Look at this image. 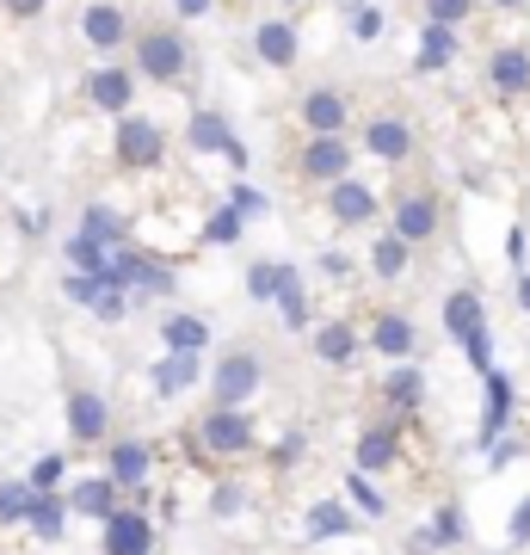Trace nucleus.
<instances>
[{
  "label": "nucleus",
  "instance_id": "bf43d9fd",
  "mask_svg": "<svg viewBox=\"0 0 530 555\" xmlns=\"http://www.w3.org/2000/svg\"><path fill=\"white\" fill-rule=\"evenodd\" d=\"M277 7H296V0H277Z\"/></svg>",
  "mask_w": 530,
  "mask_h": 555
},
{
  "label": "nucleus",
  "instance_id": "de8ad7c7",
  "mask_svg": "<svg viewBox=\"0 0 530 555\" xmlns=\"http://www.w3.org/2000/svg\"><path fill=\"white\" fill-rule=\"evenodd\" d=\"M173 291H179V272L167 266V259H148V278H142L137 297H173Z\"/></svg>",
  "mask_w": 530,
  "mask_h": 555
},
{
  "label": "nucleus",
  "instance_id": "49530a36",
  "mask_svg": "<svg viewBox=\"0 0 530 555\" xmlns=\"http://www.w3.org/2000/svg\"><path fill=\"white\" fill-rule=\"evenodd\" d=\"M62 302L93 309V302H99V278H93V272H68V278H62Z\"/></svg>",
  "mask_w": 530,
  "mask_h": 555
},
{
  "label": "nucleus",
  "instance_id": "a211bd4d",
  "mask_svg": "<svg viewBox=\"0 0 530 555\" xmlns=\"http://www.w3.org/2000/svg\"><path fill=\"white\" fill-rule=\"evenodd\" d=\"M62 506H68V518L105 525V518L124 506V494H118V488H112L105 476H68V488H62Z\"/></svg>",
  "mask_w": 530,
  "mask_h": 555
},
{
  "label": "nucleus",
  "instance_id": "9d476101",
  "mask_svg": "<svg viewBox=\"0 0 530 555\" xmlns=\"http://www.w3.org/2000/svg\"><path fill=\"white\" fill-rule=\"evenodd\" d=\"M463 543H469V506H463V500L432 506V518L408 537L413 555H451V550H463Z\"/></svg>",
  "mask_w": 530,
  "mask_h": 555
},
{
  "label": "nucleus",
  "instance_id": "2f4dec72",
  "mask_svg": "<svg viewBox=\"0 0 530 555\" xmlns=\"http://www.w3.org/2000/svg\"><path fill=\"white\" fill-rule=\"evenodd\" d=\"M296 278H302V272H296L290 259H254V266H247V297H254V302H277Z\"/></svg>",
  "mask_w": 530,
  "mask_h": 555
},
{
  "label": "nucleus",
  "instance_id": "13d9d810",
  "mask_svg": "<svg viewBox=\"0 0 530 555\" xmlns=\"http://www.w3.org/2000/svg\"><path fill=\"white\" fill-rule=\"evenodd\" d=\"M488 7H500V13H512V7H530V0H488Z\"/></svg>",
  "mask_w": 530,
  "mask_h": 555
},
{
  "label": "nucleus",
  "instance_id": "b1692460",
  "mask_svg": "<svg viewBox=\"0 0 530 555\" xmlns=\"http://www.w3.org/2000/svg\"><path fill=\"white\" fill-rule=\"evenodd\" d=\"M389 235L401 241V247H426V241L438 235V198L432 192H408V198L395 204Z\"/></svg>",
  "mask_w": 530,
  "mask_h": 555
},
{
  "label": "nucleus",
  "instance_id": "c9c22d12",
  "mask_svg": "<svg viewBox=\"0 0 530 555\" xmlns=\"http://www.w3.org/2000/svg\"><path fill=\"white\" fill-rule=\"evenodd\" d=\"M272 309H277V321H284V334H309V327H314V309H309V278H296V284L272 302Z\"/></svg>",
  "mask_w": 530,
  "mask_h": 555
},
{
  "label": "nucleus",
  "instance_id": "2eb2a0df",
  "mask_svg": "<svg viewBox=\"0 0 530 555\" xmlns=\"http://www.w3.org/2000/svg\"><path fill=\"white\" fill-rule=\"evenodd\" d=\"M352 142L346 137H309L302 142V155H296V173L309 179V185H334V179L352 173Z\"/></svg>",
  "mask_w": 530,
  "mask_h": 555
},
{
  "label": "nucleus",
  "instance_id": "7ed1b4c3",
  "mask_svg": "<svg viewBox=\"0 0 530 555\" xmlns=\"http://www.w3.org/2000/svg\"><path fill=\"white\" fill-rule=\"evenodd\" d=\"M137 38V62H130V75L137 80H155V87H179L185 68H192V43L185 31L173 25H155V31H130Z\"/></svg>",
  "mask_w": 530,
  "mask_h": 555
},
{
  "label": "nucleus",
  "instance_id": "f257e3e1",
  "mask_svg": "<svg viewBox=\"0 0 530 555\" xmlns=\"http://www.w3.org/2000/svg\"><path fill=\"white\" fill-rule=\"evenodd\" d=\"M444 334H451V346H463L475 377L493 371V327H488V302H481L475 284H463V291L444 297Z\"/></svg>",
  "mask_w": 530,
  "mask_h": 555
},
{
  "label": "nucleus",
  "instance_id": "6ab92c4d",
  "mask_svg": "<svg viewBox=\"0 0 530 555\" xmlns=\"http://www.w3.org/2000/svg\"><path fill=\"white\" fill-rule=\"evenodd\" d=\"M309 346H314V358H321V364L346 371V364H358V352H364V327H358V321H346V315L314 321V327H309Z\"/></svg>",
  "mask_w": 530,
  "mask_h": 555
},
{
  "label": "nucleus",
  "instance_id": "bb28decb",
  "mask_svg": "<svg viewBox=\"0 0 530 555\" xmlns=\"http://www.w3.org/2000/svg\"><path fill=\"white\" fill-rule=\"evenodd\" d=\"M254 56L266 62V68H296V56H302V31H296L290 20H259L254 25Z\"/></svg>",
  "mask_w": 530,
  "mask_h": 555
},
{
  "label": "nucleus",
  "instance_id": "5fc2aeb1",
  "mask_svg": "<svg viewBox=\"0 0 530 555\" xmlns=\"http://www.w3.org/2000/svg\"><path fill=\"white\" fill-rule=\"evenodd\" d=\"M0 7H7L13 20H38V13H43V7H50V0H0Z\"/></svg>",
  "mask_w": 530,
  "mask_h": 555
},
{
  "label": "nucleus",
  "instance_id": "f03ea898",
  "mask_svg": "<svg viewBox=\"0 0 530 555\" xmlns=\"http://www.w3.org/2000/svg\"><path fill=\"white\" fill-rule=\"evenodd\" d=\"M204 389H210V408H247L266 389V358L254 346L222 352L217 364H204Z\"/></svg>",
  "mask_w": 530,
  "mask_h": 555
},
{
  "label": "nucleus",
  "instance_id": "4468645a",
  "mask_svg": "<svg viewBox=\"0 0 530 555\" xmlns=\"http://www.w3.org/2000/svg\"><path fill=\"white\" fill-rule=\"evenodd\" d=\"M130 31H137V25H130V13H124L118 0H87V13H80V38L93 43L105 62H118V50L130 43Z\"/></svg>",
  "mask_w": 530,
  "mask_h": 555
},
{
  "label": "nucleus",
  "instance_id": "7c9ffc66",
  "mask_svg": "<svg viewBox=\"0 0 530 555\" xmlns=\"http://www.w3.org/2000/svg\"><path fill=\"white\" fill-rule=\"evenodd\" d=\"M20 531H31L38 543H68L75 518H68L62 494H31V506H25V525H20Z\"/></svg>",
  "mask_w": 530,
  "mask_h": 555
},
{
  "label": "nucleus",
  "instance_id": "f704fd0d",
  "mask_svg": "<svg viewBox=\"0 0 530 555\" xmlns=\"http://www.w3.org/2000/svg\"><path fill=\"white\" fill-rule=\"evenodd\" d=\"M68 476H75V469H68V451H43L20 481L31 488V494H62V488H68Z\"/></svg>",
  "mask_w": 530,
  "mask_h": 555
},
{
  "label": "nucleus",
  "instance_id": "603ef678",
  "mask_svg": "<svg viewBox=\"0 0 530 555\" xmlns=\"http://www.w3.org/2000/svg\"><path fill=\"white\" fill-rule=\"evenodd\" d=\"M210 7H217V0H173V20H210Z\"/></svg>",
  "mask_w": 530,
  "mask_h": 555
},
{
  "label": "nucleus",
  "instance_id": "f8f14e48",
  "mask_svg": "<svg viewBox=\"0 0 530 555\" xmlns=\"http://www.w3.org/2000/svg\"><path fill=\"white\" fill-rule=\"evenodd\" d=\"M155 550H160V531L148 513L118 506V513L99 525V555H155Z\"/></svg>",
  "mask_w": 530,
  "mask_h": 555
},
{
  "label": "nucleus",
  "instance_id": "052dcab7",
  "mask_svg": "<svg viewBox=\"0 0 530 555\" xmlns=\"http://www.w3.org/2000/svg\"><path fill=\"white\" fill-rule=\"evenodd\" d=\"M493 555H512V550H493Z\"/></svg>",
  "mask_w": 530,
  "mask_h": 555
},
{
  "label": "nucleus",
  "instance_id": "4be33fe9",
  "mask_svg": "<svg viewBox=\"0 0 530 555\" xmlns=\"http://www.w3.org/2000/svg\"><path fill=\"white\" fill-rule=\"evenodd\" d=\"M364 346H371L376 358H389V364H408V358L419 352V327H413V315H401V309H383V315L371 321Z\"/></svg>",
  "mask_w": 530,
  "mask_h": 555
},
{
  "label": "nucleus",
  "instance_id": "423d86ee",
  "mask_svg": "<svg viewBox=\"0 0 530 555\" xmlns=\"http://www.w3.org/2000/svg\"><path fill=\"white\" fill-rule=\"evenodd\" d=\"M401 426H408V420H364V426H358V438H352V469L358 476H389L395 463H401Z\"/></svg>",
  "mask_w": 530,
  "mask_h": 555
},
{
  "label": "nucleus",
  "instance_id": "9b49d317",
  "mask_svg": "<svg viewBox=\"0 0 530 555\" xmlns=\"http://www.w3.org/2000/svg\"><path fill=\"white\" fill-rule=\"evenodd\" d=\"M62 426H68L75 444H105V438H112V401L80 383V389L62 396Z\"/></svg>",
  "mask_w": 530,
  "mask_h": 555
},
{
  "label": "nucleus",
  "instance_id": "ea45409f",
  "mask_svg": "<svg viewBox=\"0 0 530 555\" xmlns=\"http://www.w3.org/2000/svg\"><path fill=\"white\" fill-rule=\"evenodd\" d=\"M25 506H31V488L20 476H0V531H20Z\"/></svg>",
  "mask_w": 530,
  "mask_h": 555
},
{
  "label": "nucleus",
  "instance_id": "1a4fd4ad",
  "mask_svg": "<svg viewBox=\"0 0 530 555\" xmlns=\"http://www.w3.org/2000/svg\"><path fill=\"white\" fill-rule=\"evenodd\" d=\"M99 476L112 481L118 494H130V488H142V481H155V444L148 438H105V469Z\"/></svg>",
  "mask_w": 530,
  "mask_h": 555
},
{
  "label": "nucleus",
  "instance_id": "c85d7f7f",
  "mask_svg": "<svg viewBox=\"0 0 530 555\" xmlns=\"http://www.w3.org/2000/svg\"><path fill=\"white\" fill-rule=\"evenodd\" d=\"M352 531H364V525H358V513L339 494L314 500L309 513H302V537H309V543H339V537H352Z\"/></svg>",
  "mask_w": 530,
  "mask_h": 555
},
{
  "label": "nucleus",
  "instance_id": "37998d69",
  "mask_svg": "<svg viewBox=\"0 0 530 555\" xmlns=\"http://www.w3.org/2000/svg\"><path fill=\"white\" fill-rule=\"evenodd\" d=\"M475 7H481V0H426V25H451V31H463V25L475 20Z\"/></svg>",
  "mask_w": 530,
  "mask_h": 555
},
{
  "label": "nucleus",
  "instance_id": "72a5a7b5",
  "mask_svg": "<svg viewBox=\"0 0 530 555\" xmlns=\"http://www.w3.org/2000/svg\"><path fill=\"white\" fill-rule=\"evenodd\" d=\"M247 506H254V488L235 476H217V488H210V518L217 525H235V518H247Z\"/></svg>",
  "mask_w": 530,
  "mask_h": 555
},
{
  "label": "nucleus",
  "instance_id": "20e7f679",
  "mask_svg": "<svg viewBox=\"0 0 530 555\" xmlns=\"http://www.w3.org/2000/svg\"><path fill=\"white\" fill-rule=\"evenodd\" d=\"M197 451L217 456V463H235V456L259 451V420L247 408H210L197 420Z\"/></svg>",
  "mask_w": 530,
  "mask_h": 555
},
{
  "label": "nucleus",
  "instance_id": "393cba45",
  "mask_svg": "<svg viewBox=\"0 0 530 555\" xmlns=\"http://www.w3.org/2000/svg\"><path fill=\"white\" fill-rule=\"evenodd\" d=\"M488 93L493 100H525L530 93V50L525 43H500L488 56Z\"/></svg>",
  "mask_w": 530,
  "mask_h": 555
},
{
  "label": "nucleus",
  "instance_id": "a18cd8bd",
  "mask_svg": "<svg viewBox=\"0 0 530 555\" xmlns=\"http://www.w3.org/2000/svg\"><path fill=\"white\" fill-rule=\"evenodd\" d=\"M506 550H512V555H525V550H530V494L506 513Z\"/></svg>",
  "mask_w": 530,
  "mask_h": 555
},
{
  "label": "nucleus",
  "instance_id": "6e6552de",
  "mask_svg": "<svg viewBox=\"0 0 530 555\" xmlns=\"http://www.w3.org/2000/svg\"><path fill=\"white\" fill-rule=\"evenodd\" d=\"M481 389H488V396H481V426H475V444L488 451L493 438H506L512 420H518V383H512V371H500V364H493V371H481Z\"/></svg>",
  "mask_w": 530,
  "mask_h": 555
},
{
  "label": "nucleus",
  "instance_id": "8fccbe9b",
  "mask_svg": "<svg viewBox=\"0 0 530 555\" xmlns=\"http://www.w3.org/2000/svg\"><path fill=\"white\" fill-rule=\"evenodd\" d=\"M93 315L105 321V327H124V315H130V297H124V291H99Z\"/></svg>",
  "mask_w": 530,
  "mask_h": 555
},
{
  "label": "nucleus",
  "instance_id": "0eeeda50",
  "mask_svg": "<svg viewBox=\"0 0 530 555\" xmlns=\"http://www.w3.org/2000/svg\"><path fill=\"white\" fill-rule=\"evenodd\" d=\"M185 142H192L197 155H222L229 167H235V173H247V167H254V155H247V142L235 137V124L222 118V112H210V105L185 118Z\"/></svg>",
  "mask_w": 530,
  "mask_h": 555
},
{
  "label": "nucleus",
  "instance_id": "412c9836",
  "mask_svg": "<svg viewBox=\"0 0 530 555\" xmlns=\"http://www.w3.org/2000/svg\"><path fill=\"white\" fill-rule=\"evenodd\" d=\"M160 352H192V358H204L210 352V339H217V327L197 315V309H160Z\"/></svg>",
  "mask_w": 530,
  "mask_h": 555
},
{
  "label": "nucleus",
  "instance_id": "f3484780",
  "mask_svg": "<svg viewBox=\"0 0 530 555\" xmlns=\"http://www.w3.org/2000/svg\"><path fill=\"white\" fill-rule=\"evenodd\" d=\"M87 105H99L105 118H124V112L137 105V75H130V62H99L93 75H87Z\"/></svg>",
  "mask_w": 530,
  "mask_h": 555
},
{
  "label": "nucleus",
  "instance_id": "a878e982",
  "mask_svg": "<svg viewBox=\"0 0 530 555\" xmlns=\"http://www.w3.org/2000/svg\"><path fill=\"white\" fill-rule=\"evenodd\" d=\"M204 383V358L192 352H160L155 364H148V389H155L160 401H179L185 389H197Z\"/></svg>",
  "mask_w": 530,
  "mask_h": 555
},
{
  "label": "nucleus",
  "instance_id": "4d7b16f0",
  "mask_svg": "<svg viewBox=\"0 0 530 555\" xmlns=\"http://www.w3.org/2000/svg\"><path fill=\"white\" fill-rule=\"evenodd\" d=\"M518 284H512V302H518V315H530V266L525 272H512Z\"/></svg>",
  "mask_w": 530,
  "mask_h": 555
},
{
  "label": "nucleus",
  "instance_id": "e433bc0d",
  "mask_svg": "<svg viewBox=\"0 0 530 555\" xmlns=\"http://www.w3.org/2000/svg\"><path fill=\"white\" fill-rule=\"evenodd\" d=\"M222 204H229V210H235V217L247 222V229H254V222H266V217H272V198L259 192L254 179H229V198H222Z\"/></svg>",
  "mask_w": 530,
  "mask_h": 555
},
{
  "label": "nucleus",
  "instance_id": "c03bdc74",
  "mask_svg": "<svg viewBox=\"0 0 530 555\" xmlns=\"http://www.w3.org/2000/svg\"><path fill=\"white\" fill-rule=\"evenodd\" d=\"M346 25H352L358 43H376V38H383V25H389V13H383L376 0H364V7H352V20H346Z\"/></svg>",
  "mask_w": 530,
  "mask_h": 555
},
{
  "label": "nucleus",
  "instance_id": "864d4df0",
  "mask_svg": "<svg viewBox=\"0 0 530 555\" xmlns=\"http://www.w3.org/2000/svg\"><path fill=\"white\" fill-rule=\"evenodd\" d=\"M321 272H327V278H352L358 266H352L346 254H339V247H327V254H321Z\"/></svg>",
  "mask_w": 530,
  "mask_h": 555
},
{
  "label": "nucleus",
  "instance_id": "ddd939ff",
  "mask_svg": "<svg viewBox=\"0 0 530 555\" xmlns=\"http://www.w3.org/2000/svg\"><path fill=\"white\" fill-rule=\"evenodd\" d=\"M376 396H383L389 420H413L419 408H426V396H432V383H426V371H419V358H408V364H389V371H383Z\"/></svg>",
  "mask_w": 530,
  "mask_h": 555
},
{
  "label": "nucleus",
  "instance_id": "39448f33",
  "mask_svg": "<svg viewBox=\"0 0 530 555\" xmlns=\"http://www.w3.org/2000/svg\"><path fill=\"white\" fill-rule=\"evenodd\" d=\"M112 160L124 173H155L167 160V130L155 118H142V112H124L118 130H112Z\"/></svg>",
  "mask_w": 530,
  "mask_h": 555
},
{
  "label": "nucleus",
  "instance_id": "c756f323",
  "mask_svg": "<svg viewBox=\"0 0 530 555\" xmlns=\"http://www.w3.org/2000/svg\"><path fill=\"white\" fill-rule=\"evenodd\" d=\"M75 235H87V241H99L105 254H118V247H130V217L124 210H112V204H87L80 210V222H75Z\"/></svg>",
  "mask_w": 530,
  "mask_h": 555
},
{
  "label": "nucleus",
  "instance_id": "dca6fc26",
  "mask_svg": "<svg viewBox=\"0 0 530 555\" xmlns=\"http://www.w3.org/2000/svg\"><path fill=\"white\" fill-rule=\"evenodd\" d=\"M376 210H383V204H376V185H371V179L346 173V179H334V185H327V217H334L339 229H371Z\"/></svg>",
  "mask_w": 530,
  "mask_h": 555
},
{
  "label": "nucleus",
  "instance_id": "a19ab883",
  "mask_svg": "<svg viewBox=\"0 0 530 555\" xmlns=\"http://www.w3.org/2000/svg\"><path fill=\"white\" fill-rule=\"evenodd\" d=\"M302 451H309V433H302V426H290V433L266 451V469H272V476H290L296 463H302Z\"/></svg>",
  "mask_w": 530,
  "mask_h": 555
},
{
  "label": "nucleus",
  "instance_id": "cd10ccee",
  "mask_svg": "<svg viewBox=\"0 0 530 555\" xmlns=\"http://www.w3.org/2000/svg\"><path fill=\"white\" fill-rule=\"evenodd\" d=\"M456 56H463V31H451V25H419V43H413V75H444Z\"/></svg>",
  "mask_w": 530,
  "mask_h": 555
},
{
  "label": "nucleus",
  "instance_id": "3c124183",
  "mask_svg": "<svg viewBox=\"0 0 530 555\" xmlns=\"http://www.w3.org/2000/svg\"><path fill=\"white\" fill-rule=\"evenodd\" d=\"M500 254H506V266H512V272H525L530 235H525V229H518V222H512V229H506V241H500Z\"/></svg>",
  "mask_w": 530,
  "mask_h": 555
},
{
  "label": "nucleus",
  "instance_id": "6e6d98bb",
  "mask_svg": "<svg viewBox=\"0 0 530 555\" xmlns=\"http://www.w3.org/2000/svg\"><path fill=\"white\" fill-rule=\"evenodd\" d=\"M43 229H50V217H43V210H20V235H31V241H38Z\"/></svg>",
  "mask_w": 530,
  "mask_h": 555
},
{
  "label": "nucleus",
  "instance_id": "09e8293b",
  "mask_svg": "<svg viewBox=\"0 0 530 555\" xmlns=\"http://www.w3.org/2000/svg\"><path fill=\"white\" fill-rule=\"evenodd\" d=\"M481 456H488V469L500 476V469H512V463L525 456V438H512V433H506V438H493V444H488Z\"/></svg>",
  "mask_w": 530,
  "mask_h": 555
},
{
  "label": "nucleus",
  "instance_id": "473e14b6",
  "mask_svg": "<svg viewBox=\"0 0 530 555\" xmlns=\"http://www.w3.org/2000/svg\"><path fill=\"white\" fill-rule=\"evenodd\" d=\"M339 500L358 513V525H364V518H371V525H376V518H389V494H383L371 476H358V469H346V481H339Z\"/></svg>",
  "mask_w": 530,
  "mask_h": 555
},
{
  "label": "nucleus",
  "instance_id": "5701e85b",
  "mask_svg": "<svg viewBox=\"0 0 530 555\" xmlns=\"http://www.w3.org/2000/svg\"><path fill=\"white\" fill-rule=\"evenodd\" d=\"M413 149H419V137H413L408 118L383 112V118L364 124V155H371V160H389V167H401V160H413Z\"/></svg>",
  "mask_w": 530,
  "mask_h": 555
},
{
  "label": "nucleus",
  "instance_id": "58836bf2",
  "mask_svg": "<svg viewBox=\"0 0 530 555\" xmlns=\"http://www.w3.org/2000/svg\"><path fill=\"white\" fill-rule=\"evenodd\" d=\"M197 241H204V247H241V241H247V222H241L229 204H217V210L204 217V229H197Z\"/></svg>",
  "mask_w": 530,
  "mask_h": 555
},
{
  "label": "nucleus",
  "instance_id": "aec40b11",
  "mask_svg": "<svg viewBox=\"0 0 530 555\" xmlns=\"http://www.w3.org/2000/svg\"><path fill=\"white\" fill-rule=\"evenodd\" d=\"M302 130L309 137H346L352 130V100L339 87H309L302 93Z\"/></svg>",
  "mask_w": 530,
  "mask_h": 555
},
{
  "label": "nucleus",
  "instance_id": "4c0bfd02",
  "mask_svg": "<svg viewBox=\"0 0 530 555\" xmlns=\"http://www.w3.org/2000/svg\"><path fill=\"white\" fill-rule=\"evenodd\" d=\"M408 266H413V247H401V241L383 229V235L371 241V278H408Z\"/></svg>",
  "mask_w": 530,
  "mask_h": 555
},
{
  "label": "nucleus",
  "instance_id": "79ce46f5",
  "mask_svg": "<svg viewBox=\"0 0 530 555\" xmlns=\"http://www.w3.org/2000/svg\"><path fill=\"white\" fill-rule=\"evenodd\" d=\"M62 259H68V272H93V278H99V266H105V247L68 229V241H62Z\"/></svg>",
  "mask_w": 530,
  "mask_h": 555
}]
</instances>
